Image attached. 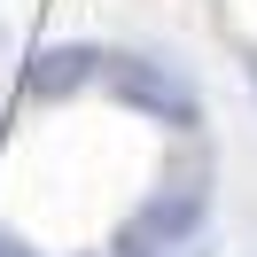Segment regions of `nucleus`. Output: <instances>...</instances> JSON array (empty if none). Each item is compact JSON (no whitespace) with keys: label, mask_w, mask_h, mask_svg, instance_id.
Here are the masks:
<instances>
[{"label":"nucleus","mask_w":257,"mask_h":257,"mask_svg":"<svg viewBox=\"0 0 257 257\" xmlns=\"http://www.w3.org/2000/svg\"><path fill=\"white\" fill-rule=\"evenodd\" d=\"M101 86H109V101H125L133 117H148V125L164 133H203V94H195V78L179 63H164V55H109L101 63Z\"/></svg>","instance_id":"1"},{"label":"nucleus","mask_w":257,"mask_h":257,"mask_svg":"<svg viewBox=\"0 0 257 257\" xmlns=\"http://www.w3.org/2000/svg\"><path fill=\"white\" fill-rule=\"evenodd\" d=\"M203 218H210V164H195V172H164L156 195H148L125 226H141L148 241H195Z\"/></svg>","instance_id":"2"},{"label":"nucleus","mask_w":257,"mask_h":257,"mask_svg":"<svg viewBox=\"0 0 257 257\" xmlns=\"http://www.w3.org/2000/svg\"><path fill=\"white\" fill-rule=\"evenodd\" d=\"M101 63H109V47H94V39H55V47H39L32 63H24V94H32V101L94 94V86H101Z\"/></svg>","instance_id":"3"},{"label":"nucleus","mask_w":257,"mask_h":257,"mask_svg":"<svg viewBox=\"0 0 257 257\" xmlns=\"http://www.w3.org/2000/svg\"><path fill=\"white\" fill-rule=\"evenodd\" d=\"M117 257H195L187 241H148L141 226H117Z\"/></svg>","instance_id":"4"},{"label":"nucleus","mask_w":257,"mask_h":257,"mask_svg":"<svg viewBox=\"0 0 257 257\" xmlns=\"http://www.w3.org/2000/svg\"><path fill=\"white\" fill-rule=\"evenodd\" d=\"M0 257H39V249H32L24 234H8V226H0Z\"/></svg>","instance_id":"5"},{"label":"nucleus","mask_w":257,"mask_h":257,"mask_svg":"<svg viewBox=\"0 0 257 257\" xmlns=\"http://www.w3.org/2000/svg\"><path fill=\"white\" fill-rule=\"evenodd\" d=\"M249 94H257V47H249Z\"/></svg>","instance_id":"6"},{"label":"nucleus","mask_w":257,"mask_h":257,"mask_svg":"<svg viewBox=\"0 0 257 257\" xmlns=\"http://www.w3.org/2000/svg\"><path fill=\"white\" fill-rule=\"evenodd\" d=\"M0 133H8V109H0Z\"/></svg>","instance_id":"7"}]
</instances>
